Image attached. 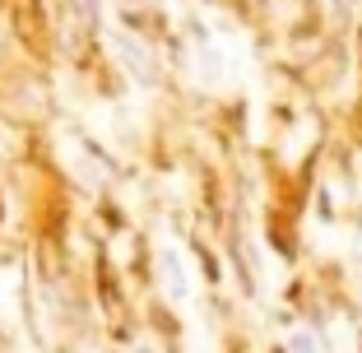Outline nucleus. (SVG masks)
<instances>
[{
  "label": "nucleus",
  "instance_id": "nucleus-1",
  "mask_svg": "<svg viewBox=\"0 0 362 353\" xmlns=\"http://www.w3.org/2000/svg\"><path fill=\"white\" fill-rule=\"evenodd\" d=\"M163 265H168V289H172V298H186V274H181V265H177V256H172V251H163Z\"/></svg>",
  "mask_w": 362,
  "mask_h": 353
},
{
  "label": "nucleus",
  "instance_id": "nucleus-2",
  "mask_svg": "<svg viewBox=\"0 0 362 353\" xmlns=\"http://www.w3.org/2000/svg\"><path fill=\"white\" fill-rule=\"evenodd\" d=\"M288 353H325V349H320V340L311 330H293L288 335Z\"/></svg>",
  "mask_w": 362,
  "mask_h": 353
},
{
  "label": "nucleus",
  "instance_id": "nucleus-3",
  "mask_svg": "<svg viewBox=\"0 0 362 353\" xmlns=\"http://www.w3.org/2000/svg\"><path fill=\"white\" fill-rule=\"evenodd\" d=\"M117 52H126V65L135 70V75H149V70H144V52H139V42H130V37H117Z\"/></svg>",
  "mask_w": 362,
  "mask_h": 353
}]
</instances>
